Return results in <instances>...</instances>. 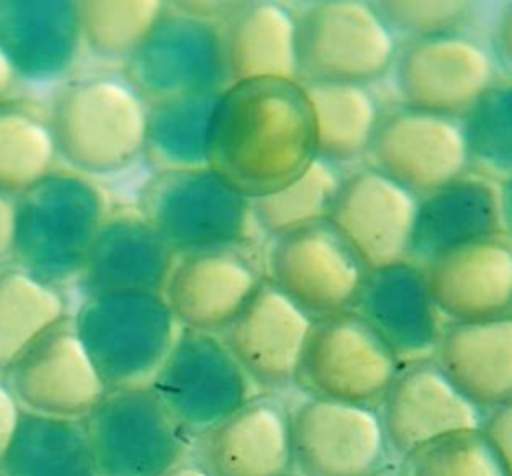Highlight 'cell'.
Returning a JSON list of instances; mask_svg holds the SVG:
<instances>
[{"label": "cell", "mask_w": 512, "mask_h": 476, "mask_svg": "<svg viewBox=\"0 0 512 476\" xmlns=\"http://www.w3.org/2000/svg\"><path fill=\"white\" fill-rule=\"evenodd\" d=\"M316 158L314 120L298 80L260 78L228 84L212 110L206 166L246 198L298 178Z\"/></svg>", "instance_id": "cell-1"}, {"label": "cell", "mask_w": 512, "mask_h": 476, "mask_svg": "<svg viewBox=\"0 0 512 476\" xmlns=\"http://www.w3.org/2000/svg\"><path fill=\"white\" fill-rule=\"evenodd\" d=\"M108 208L94 180L52 170L14 196L12 260L58 288L76 280Z\"/></svg>", "instance_id": "cell-2"}, {"label": "cell", "mask_w": 512, "mask_h": 476, "mask_svg": "<svg viewBox=\"0 0 512 476\" xmlns=\"http://www.w3.org/2000/svg\"><path fill=\"white\" fill-rule=\"evenodd\" d=\"M146 108L122 72L70 80L48 112L58 156L88 178L126 170L144 150Z\"/></svg>", "instance_id": "cell-3"}, {"label": "cell", "mask_w": 512, "mask_h": 476, "mask_svg": "<svg viewBox=\"0 0 512 476\" xmlns=\"http://www.w3.org/2000/svg\"><path fill=\"white\" fill-rule=\"evenodd\" d=\"M136 208L174 256L258 244L252 200L208 166L154 172Z\"/></svg>", "instance_id": "cell-4"}, {"label": "cell", "mask_w": 512, "mask_h": 476, "mask_svg": "<svg viewBox=\"0 0 512 476\" xmlns=\"http://www.w3.org/2000/svg\"><path fill=\"white\" fill-rule=\"evenodd\" d=\"M72 320L106 390L150 386L180 330L164 296L148 292L84 296Z\"/></svg>", "instance_id": "cell-5"}, {"label": "cell", "mask_w": 512, "mask_h": 476, "mask_svg": "<svg viewBox=\"0 0 512 476\" xmlns=\"http://www.w3.org/2000/svg\"><path fill=\"white\" fill-rule=\"evenodd\" d=\"M398 46L372 2L320 0L296 14L298 82L368 86L392 70Z\"/></svg>", "instance_id": "cell-6"}, {"label": "cell", "mask_w": 512, "mask_h": 476, "mask_svg": "<svg viewBox=\"0 0 512 476\" xmlns=\"http://www.w3.org/2000/svg\"><path fill=\"white\" fill-rule=\"evenodd\" d=\"M398 368L384 338L348 308L312 318L294 384L308 396L376 406Z\"/></svg>", "instance_id": "cell-7"}, {"label": "cell", "mask_w": 512, "mask_h": 476, "mask_svg": "<svg viewBox=\"0 0 512 476\" xmlns=\"http://www.w3.org/2000/svg\"><path fill=\"white\" fill-rule=\"evenodd\" d=\"M122 76L146 104L224 90L230 78L220 24L166 2L152 30L124 60Z\"/></svg>", "instance_id": "cell-8"}, {"label": "cell", "mask_w": 512, "mask_h": 476, "mask_svg": "<svg viewBox=\"0 0 512 476\" xmlns=\"http://www.w3.org/2000/svg\"><path fill=\"white\" fill-rule=\"evenodd\" d=\"M84 426L96 476H162L190 442L150 386L108 390Z\"/></svg>", "instance_id": "cell-9"}, {"label": "cell", "mask_w": 512, "mask_h": 476, "mask_svg": "<svg viewBox=\"0 0 512 476\" xmlns=\"http://www.w3.org/2000/svg\"><path fill=\"white\" fill-rule=\"evenodd\" d=\"M150 388L188 440L252 396V384L218 334L178 330Z\"/></svg>", "instance_id": "cell-10"}, {"label": "cell", "mask_w": 512, "mask_h": 476, "mask_svg": "<svg viewBox=\"0 0 512 476\" xmlns=\"http://www.w3.org/2000/svg\"><path fill=\"white\" fill-rule=\"evenodd\" d=\"M262 264L264 276L310 318L352 308L366 274L326 218L268 238Z\"/></svg>", "instance_id": "cell-11"}, {"label": "cell", "mask_w": 512, "mask_h": 476, "mask_svg": "<svg viewBox=\"0 0 512 476\" xmlns=\"http://www.w3.org/2000/svg\"><path fill=\"white\" fill-rule=\"evenodd\" d=\"M296 476H374L388 446L376 406L306 396L290 408Z\"/></svg>", "instance_id": "cell-12"}, {"label": "cell", "mask_w": 512, "mask_h": 476, "mask_svg": "<svg viewBox=\"0 0 512 476\" xmlns=\"http://www.w3.org/2000/svg\"><path fill=\"white\" fill-rule=\"evenodd\" d=\"M392 68L400 104L452 118L500 78L488 48L462 32L406 40Z\"/></svg>", "instance_id": "cell-13"}, {"label": "cell", "mask_w": 512, "mask_h": 476, "mask_svg": "<svg viewBox=\"0 0 512 476\" xmlns=\"http://www.w3.org/2000/svg\"><path fill=\"white\" fill-rule=\"evenodd\" d=\"M22 412L54 418H86L108 392L72 316L42 332L2 374Z\"/></svg>", "instance_id": "cell-14"}, {"label": "cell", "mask_w": 512, "mask_h": 476, "mask_svg": "<svg viewBox=\"0 0 512 476\" xmlns=\"http://www.w3.org/2000/svg\"><path fill=\"white\" fill-rule=\"evenodd\" d=\"M366 156L372 168L418 198L468 172L460 118L406 104L382 110Z\"/></svg>", "instance_id": "cell-15"}, {"label": "cell", "mask_w": 512, "mask_h": 476, "mask_svg": "<svg viewBox=\"0 0 512 476\" xmlns=\"http://www.w3.org/2000/svg\"><path fill=\"white\" fill-rule=\"evenodd\" d=\"M264 278L258 244L176 256L164 300L182 330L220 334Z\"/></svg>", "instance_id": "cell-16"}, {"label": "cell", "mask_w": 512, "mask_h": 476, "mask_svg": "<svg viewBox=\"0 0 512 476\" xmlns=\"http://www.w3.org/2000/svg\"><path fill=\"white\" fill-rule=\"evenodd\" d=\"M416 206L418 196L366 164L342 176L326 220L370 270L408 258Z\"/></svg>", "instance_id": "cell-17"}, {"label": "cell", "mask_w": 512, "mask_h": 476, "mask_svg": "<svg viewBox=\"0 0 512 476\" xmlns=\"http://www.w3.org/2000/svg\"><path fill=\"white\" fill-rule=\"evenodd\" d=\"M388 452L400 460L440 436L474 430L482 412L446 378L434 358L400 364L376 404Z\"/></svg>", "instance_id": "cell-18"}, {"label": "cell", "mask_w": 512, "mask_h": 476, "mask_svg": "<svg viewBox=\"0 0 512 476\" xmlns=\"http://www.w3.org/2000/svg\"><path fill=\"white\" fill-rule=\"evenodd\" d=\"M312 318L266 276L218 334L252 386L278 392L294 384Z\"/></svg>", "instance_id": "cell-19"}, {"label": "cell", "mask_w": 512, "mask_h": 476, "mask_svg": "<svg viewBox=\"0 0 512 476\" xmlns=\"http://www.w3.org/2000/svg\"><path fill=\"white\" fill-rule=\"evenodd\" d=\"M196 462L210 476H290V406L278 392L252 394L196 438Z\"/></svg>", "instance_id": "cell-20"}, {"label": "cell", "mask_w": 512, "mask_h": 476, "mask_svg": "<svg viewBox=\"0 0 512 476\" xmlns=\"http://www.w3.org/2000/svg\"><path fill=\"white\" fill-rule=\"evenodd\" d=\"M430 296L448 322L512 316L510 232L454 246L424 266Z\"/></svg>", "instance_id": "cell-21"}, {"label": "cell", "mask_w": 512, "mask_h": 476, "mask_svg": "<svg viewBox=\"0 0 512 476\" xmlns=\"http://www.w3.org/2000/svg\"><path fill=\"white\" fill-rule=\"evenodd\" d=\"M176 256L136 204L108 208L76 278L84 296L162 294Z\"/></svg>", "instance_id": "cell-22"}, {"label": "cell", "mask_w": 512, "mask_h": 476, "mask_svg": "<svg viewBox=\"0 0 512 476\" xmlns=\"http://www.w3.org/2000/svg\"><path fill=\"white\" fill-rule=\"evenodd\" d=\"M352 310L384 338L400 364L434 356L444 322L422 266L400 260L366 270Z\"/></svg>", "instance_id": "cell-23"}, {"label": "cell", "mask_w": 512, "mask_h": 476, "mask_svg": "<svg viewBox=\"0 0 512 476\" xmlns=\"http://www.w3.org/2000/svg\"><path fill=\"white\" fill-rule=\"evenodd\" d=\"M506 190L508 184L468 170L420 196L406 260L424 268L454 246L510 232Z\"/></svg>", "instance_id": "cell-24"}, {"label": "cell", "mask_w": 512, "mask_h": 476, "mask_svg": "<svg viewBox=\"0 0 512 476\" xmlns=\"http://www.w3.org/2000/svg\"><path fill=\"white\" fill-rule=\"evenodd\" d=\"M78 6L70 0H0V48L16 78L66 76L82 48Z\"/></svg>", "instance_id": "cell-25"}, {"label": "cell", "mask_w": 512, "mask_h": 476, "mask_svg": "<svg viewBox=\"0 0 512 476\" xmlns=\"http://www.w3.org/2000/svg\"><path fill=\"white\" fill-rule=\"evenodd\" d=\"M432 358L482 414L512 404V316L444 322Z\"/></svg>", "instance_id": "cell-26"}, {"label": "cell", "mask_w": 512, "mask_h": 476, "mask_svg": "<svg viewBox=\"0 0 512 476\" xmlns=\"http://www.w3.org/2000/svg\"><path fill=\"white\" fill-rule=\"evenodd\" d=\"M230 84L260 78L298 80L296 14L280 2H244L220 24Z\"/></svg>", "instance_id": "cell-27"}, {"label": "cell", "mask_w": 512, "mask_h": 476, "mask_svg": "<svg viewBox=\"0 0 512 476\" xmlns=\"http://www.w3.org/2000/svg\"><path fill=\"white\" fill-rule=\"evenodd\" d=\"M300 84L312 110L316 158L338 168L364 158L382 114L370 86L350 82Z\"/></svg>", "instance_id": "cell-28"}, {"label": "cell", "mask_w": 512, "mask_h": 476, "mask_svg": "<svg viewBox=\"0 0 512 476\" xmlns=\"http://www.w3.org/2000/svg\"><path fill=\"white\" fill-rule=\"evenodd\" d=\"M6 476H96L84 418L20 412L0 460Z\"/></svg>", "instance_id": "cell-29"}, {"label": "cell", "mask_w": 512, "mask_h": 476, "mask_svg": "<svg viewBox=\"0 0 512 476\" xmlns=\"http://www.w3.org/2000/svg\"><path fill=\"white\" fill-rule=\"evenodd\" d=\"M220 92H196L146 104L142 156L154 172L206 166L208 124Z\"/></svg>", "instance_id": "cell-30"}, {"label": "cell", "mask_w": 512, "mask_h": 476, "mask_svg": "<svg viewBox=\"0 0 512 476\" xmlns=\"http://www.w3.org/2000/svg\"><path fill=\"white\" fill-rule=\"evenodd\" d=\"M68 316L62 290L16 264L0 266V376L50 326Z\"/></svg>", "instance_id": "cell-31"}, {"label": "cell", "mask_w": 512, "mask_h": 476, "mask_svg": "<svg viewBox=\"0 0 512 476\" xmlns=\"http://www.w3.org/2000/svg\"><path fill=\"white\" fill-rule=\"evenodd\" d=\"M50 114L26 100L0 102V190L20 194L54 170Z\"/></svg>", "instance_id": "cell-32"}, {"label": "cell", "mask_w": 512, "mask_h": 476, "mask_svg": "<svg viewBox=\"0 0 512 476\" xmlns=\"http://www.w3.org/2000/svg\"><path fill=\"white\" fill-rule=\"evenodd\" d=\"M338 166L314 158L308 168L286 186L252 198V218L256 230L266 238L324 220L342 182Z\"/></svg>", "instance_id": "cell-33"}, {"label": "cell", "mask_w": 512, "mask_h": 476, "mask_svg": "<svg viewBox=\"0 0 512 476\" xmlns=\"http://www.w3.org/2000/svg\"><path fill=\"white\" fill-rule=\"evenodd\" d=\"M468 170L500 184L512 176V84L496 78L460 118Z\"/></svg>", "instance_id": "cell-34"}, {"label": "cell", "mask_w": 512, "mask_h": 476, "mask_svg": "<svg viewBox=\"0 0 512 476\" xmlns=\"http://www.w3.org/2000/svg\"><path fill=\"white\" fill-rule=\"evenodd\" d=\"M76 6L82 42L100 58L126 60L152 30L166 2L82 0Z\"/></svg>", "instance_id": "cell-35"}, {"label": "cell", "mask_w": 512, "mask_h": 476, "mask_svg": "<svg viewBox=\"0 0 512 476\" xmlns=\"http://www.w3.org/2000/svg\"><path fill=\"white\" fill-rule=\"evenodd\" d=\"M400 470L404 476H512L478 428L426 442L402 458Z\"/></svg>", "instance_id": "cell-36"}, {"label": "cell", "mask_w": 512, "mask_h": 476, "mask_svg": "<svg viewBox=\"0 0 512 476\" xmlns=\"http://www.w3.org/2000/svg\"><path fill=\"white\" fill-rule=\"evenodd\" d=\"M372 4L394 36L404 34L408 40L462 32L472 14L470 4L458 0H384Z\"/></svg>", "instance_id": "cell-37"}, {"label": "cell", "mask_w": 512, "mask_h": 476, "mask_svg": "<svg viewBox=\"0 0 512 476\" xmlns=\"http://www.w3.org/2000/svg\"><path fill=\"white\" fill-rule=\"evenodd\" d=\"M480 436L498 456V460L510 468V436H512V404L496 406L482 414L478 424ZM512 470V468H510Z\"/></svg>", "instance_id": "cell-38"}, {"label": "cell", "mask_w": 512, "mask_h": 476, "mask_svg": "<svg viewBox=\"0 0 512 476\" xmlns=\"http://www.w3.org/2000/svg\"><path fill=\"white\" fill-rule=\"evenodd\" d=\"M20 406L16 404L12 392L8 390L4 378L0 376V460L12 440V434L16 430L18 418H20Z\"/></svg>", "instance_id": "cell-39"}, {"label": "cell", "mask_w": 512, "mask_h": 476, "mask_svg": "<svg viewBox=\"0 0 512 476\" xmlns=\"http://www.w3.org/2000/svg\"><path fill=\"white\" fill-rule=\"evenodd\" d=\"M14 196L0 190V266L12 260Z\"/></svg>", "instance_id": "cell-40"}, {"label": "cell", "mask_w": 512, "mask_h": 476, "mask_svg": "<svg viewBox=\"0 0 512 476\" xmlns=\"http://www.w3.org/2000/svg\"><path fill=\"white\" fill-rule=\"evenodd\" d=\"M496 68L504 66L508 68L510 64V14L506 12L498 26H496V32H494V52L490 54Z\"/></svg>", "instance_id": "cell-41"}, {"label": "cell", "mask_w": 512, "mask_h": 476, "mask_svg": "<svg viewBox=\"0 0 512 476\" xmlns=\"http://www.w3.org/2000/svg\"><path fill=\"white\" fill-rule=\"evenodd\" d=\"M14 80H16V74H14L6 54L0 48V102L8 100V94H10L12 86H14Z\"/></svg>", "instance_id": "cell-42"}, {"label": "cell", "mask_w": 512, "mask_h": 476, "mask_svg": "<svg viewBox=\"0 0 512 476\" xmlns=\"http://www.w3.org/2000/svg\"><path fill=\"white\" fill-rule=\"evenodd\" d=\"M162 476H210L196 460H182Z\"/></svg>", "instance_id": "cell-43"}, {"label": "cell", "mask_w": 512, "mask_h": 476, "mask_svg": "<svg viewBox=\"0 0 512 476\" xmlns=\"http://www.w3.org/2000/svg\"><path fill=\"white\" fill-rule=\"evenodd\" d=\"M374 476H404V474H402L400 468H398V470H396V468H382V470H380L378 474H374Z\"/></svg>", "instance_id": "cell-44"}, {"label": "cell", "mask_w": 512, "mask_h": 476, "mask_svg": "<svg viewBox=\"0 0 512 476\" xmlns=\"http://www.w3.org/2000/svg\"><path fill=\"white\" fill-rule=\"evenodd\" d=\"M0 476H6V474H2V472H0Z\"/></svg>", "instance_id": "cell-45"}, {"label": "cell", "mask_w": 512, "mask_h": 476, "mask_svg": "<svg viewBox=\"0 0 512 476\" xmlns=\"http://www.w3.org/2000/svg\"><path fill=\"white\" fill-rule=\"evenodd\" d=\"M290 476H296V474H290Z\"/></svg>", "instance_id": "cell-46"}]
</instances>
